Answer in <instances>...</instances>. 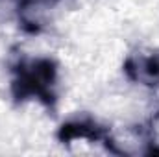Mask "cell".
Returning <instances> with one entry per match:
<instances>
[{"instance_id":"5b68a950","label":"cell","mask_w":159,"mask_h":157,"mask_svg":"<svg viewBox=\"0 0 159 157\" xmlns=\"http://www.w3.org/2000/svg\"><path fill=\"white\" fill-rule=\"evenodd\" d=\"M139 139L144 144L143 154L159 155V109L150 117L144 126H139Z\"/></svg>"},{"instance_id":"7a4b0ae2","label":"cell","mask_w":159,"mask_h":157,"mask_svg":"<svg viewBox=\"0 0 159 157\" xmlns=\"http://www.w3.org/2000/svg\"><path fill=\"white\" fill-rule=\"evenodd\" d=\"M56 139L65 146H69L74 141H87V142H93V144L94 142L104 144L107 152L119 155V141L113 137L109 126L98 122L93 117H87V115L63 122L56 131Z\"/></svg>"},{"instance_id":"6da1fadb","label":"cell","mask_w":159,"mask_h":157,"mask_svg":"<svg viewBox=\"0 0 159 157\" xmlns=\"http://www.w3.org/2000/svg\"><path fill=\"white\" fill-rule=\"evenodd\" d=\"M9 92L15 104L37 102L46 109L57 104L59 65L48 56H20L9 67Z\"/></svg>"},{"instance_id":"3957f363","label":"cell","mask_w":159,"mask_h":157,"mask_svg":"<svg viewBox=\"0 0 159 157\" xmlns=\"http://www.w3.org/2000/svg\"><path fill=\"white\" fill-rule=\"evenodd\" d=\"M122 70L131 83L157 89L159 87V50L133 52L124 59Z\"/></svg>"},{"instance_id":"277c9868","label":"cell","mask_w":159,"mask_h":157,"mask_svg":"<svg viewBox=\"0 0 159 157\" xmlns=\"http://www.w3.org/2000/svg\"><path fill=\"white\" fill-rule=\"evenodd\" d=\"M70 0H15L19 24L28 34H39L43 28V17L50 7Z\"/></svg>"}]
</instances>
